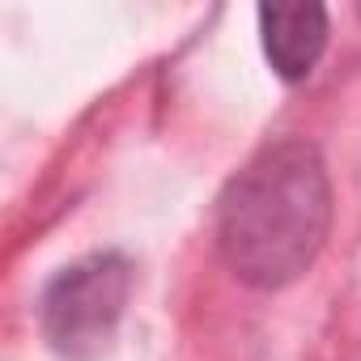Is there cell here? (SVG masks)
I'll list each match as a JSON object with an SVG mask.
<instances>
[{
    "mask_svg": "<svg viewBox=\"0 0 361 361\" xmlns=\"http://www.w3.org/2000/svg\"><path fill=\"white\" fill-rule=\"evenodd\" d=\"M331 230V183L319 149L302 136L264 145L217 200V251L251 289L293 285Z\"/></svg>",
    "mask_w": 361,
    "mask_h": 361,
    "instance_id": "cell-1",
    "label": "cell"
},
{
    "mask_svg": "<svg viewBox=\"0 0 361 361\" xmlns=\"http://www.w3.org/2000/svg\"><path fill=\"white\" fill-rule=\"evenodd\" d=\"M132 293V264L119 251H94L60 268L39 298V323L47 344L64 361H98L123 319Z\"/></svg>",
    "mask_w": 361,
    "mask_h": 361,
    "instance_id": "cell-2",
    "label": "cell"
},
{
    "mask_svg": "<svg viewBox=\"0 0 361 361\" xmlns=\"http://www.w3.org/2000/svg\"><path fill=\"white\" fill-rule=\"evenodd\" d=\"M259 43L272 73L289 85L306 81L327 51V9L323 5H259Z\"/></svg>",
    "mask_w": 361,
    "mask_h": 361,
    "instance_id": "cell-3",
    "label": "cell"
}]
</instances>
